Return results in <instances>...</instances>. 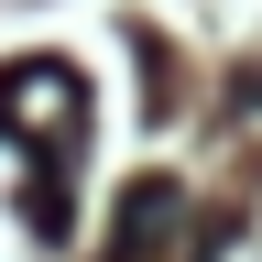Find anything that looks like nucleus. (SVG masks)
I'll list each match as a JSON object with an SVG mask.
<instances>
[{
  "label": "nucleus",
  "instance_id": "1",
  "mask_svg": "<svg viewBox=\"0 0 262 262\" xmlns=\"http://www.w3.org/2000/svg\"><path fill=\"white\" fill-rule=\"evenodd\" d=\"M0 131L33 153V229H55V164L88 142V77L77 66H55V55H22V66H0Z\"/></svg>",
  "mask_w": 262,
  "mask_h": 262
},
{
  "label": "nucleus",
  "instance_id": "2",
  "mask_svg": "<svg viewBox=\"0 0 262 262\" xmlns=\"http://www.w3.org/2000/svg\"><path fill=\"white\" fill-rule=\"evenodd\" d=\"M175 219H186L175 175H142V186H120V219H110V251H98V262H153Z\"/></svg>",
  "mask_w": 262,
  "mask_h": 262
}]
</instances>
